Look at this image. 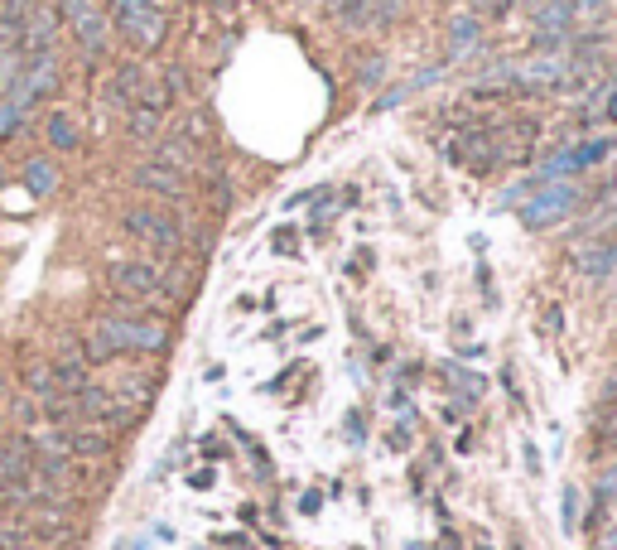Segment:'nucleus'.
<instances>
[{"label":"nucleus","mask_w":617,"mask_h":550,"mask_svg":"<svg viewBox=\"0 0 617 550\" xmlns=\"http://www.w3.org/2000/svg\"><path fill=\"white\" fill-rule=\"evenodd\" d=\"M521 454H526V473H531V478H540V449L526 440V444H521Z\"/></svg>","instance_id":"29"},{"label":"nucleus","mask_w":617,"mask_h":550,"mask_svg":"<svg viewBox=\"0 0 617 550\" xmlns=\"http://www.w3.org/2000/svg\"><path fill=\"white\" fill-rule=\"evenodd\" d=\"M25 189L34 193V198H49V193L58 189V169L49 165V160H29L25 165Z\"/></svg>","instance_id":"17"},{"label":"nucleus","mask_w":617,"mask_h":550,"mask_svg":"<svg viewBox=\"0 0 617 550\" xmlns=\"http://www.w3.org/2000/svg\"><path fill=\"white\" fill-rule=\"evenodd\" d=\"M63 20L78 34L82 54H102V44H107V15L97 10V0H63Z\"/></svg>","instance_id":"5"},{"label":"nucleus","mask_w":617,"mask_h":550,"mask_svg":"<svg viewBox=\"0 0 617 550\" xmlns=\"http://www.w3.org/2000/svg\"><path fill=\"white\" fill-rule=\"evenodd\" d=\"M107 280H111V290L126 295V300H155V295L164 290L155 266H145V261H111Z\"/></svg>","instance_id":"6"},{"label":"nucleus","mask_w":617,"mask_h":550,"mask_svg":"<svg viewBox=\"0 0 617 550\" xmlns=\"http://www.w3.org/2000/svg\"><path fill=\"white\" fill-rule=\"evenodd\" d=\"M545 329H550V333L564 329V314H560V309H550V314H545Z\"/></svg>","instance_id":"35"},{"label":"nucleus","mask_w":617,"mask_h":550,"mask_svg":"<svg viewBox=\"0 0 617 550\" xmlns=\"http://www.w3.org/2000/svg\"><path fill=\"white\" fill-rule=\"evenodd\" d=\"M217 483V473H208V468H203V473H193V478H188V488H198V493H203V488H213Z\"/></svg>","instance_id":"31"},{"label":"nucleus","mask_w":617,"mask_h":550,"mask_svg":"<svg viewBox=\"0 0 617 550\" xmlns=\"http://www.w3.org/2000/svg\"><path fill=\"white\" fill-rule=\"evenodd\" d=\"M613 10V0H574V20H603Z\"/></svg>","instance_id":"24"},{"label":"nucleus","mask_w":617,"mask_h":550,"mask_svg":"<svg viewBox=\"0 0 617 550\" xmlns=\"http://www.w3.org/2000/svg\"><path fill=\"white\" fill-rule=\"evenodd\" d=\"M511 0H487V15H507Z\"/></svg>","instance_id":"36"},{"label":"nucleus","mask_w":617,"mask_h":550,"mask_svg":"<svg viewBox=\"0 0 617 550\" xmlns=\"http://www.w3.org/2000/svg\"><path fill=\"white\" fill-rule=\"evenodd\" d=\"M160 121H164V111H155V107H140L135 102L131 107V116H126V131H131L135 140H150L155 131H160Z\"/></svg>","instance_id":"19"},{"label":"nucleus","mask_w":617,"mask_h":550,"mask_svg":"<svg viewBox=\"0 0 617 550\" xmlns=\"http://www.w3.org/2000/svg\"><path fill=\"white\" fill-rule=\"evenodd\" d=\"M613 440H617V430H613Z\"/></svg>","instance_id":"42"},{"label":"nucleus","mask_w":617,"mask_h":550,"mask_svg":"<svg viewBox=\"0 0 617 550\" xmlns=\"http://www.w3.org/2000/svg\"><path fill=\"white\" fill-rule=\"evenodd\" d=\"M145 5H150V0H111V20H116V25H126V20H131V15H140Z\"/></svg>","instance_id":"26"},{"label":"nucleus","mask_w":617,"mask_h":550,"mask_svg":"<svg viewBox=\"0 0 617 550\" xmlns=\"http://www.w3.org/2000/svg\"><path fill=\"white\" fill-rule=\"evenodd\" d=\"M608 116H613V121H617V92H613V97H608Z\"/></svg>","instance_id":"39"},{"label":"nucleus","mask_w":617,"mask_h":550,"mask_svg":"<svg viewBox=\"0 0 617 550\" xmlns=\"http://www.w3.org/2000/svg\"><path fill=\"white\" fill-rule=\"evenodd\" d=\"M54 87H58V54L49 49V54L25 58V73H20V83H15V92H10V102L25 111V107H34L39 97H49Z\"/></svg>","instance_id":"4"},{"label":"nucleus","mask_w":617,"mask_h":550,"mask_svg":"<svg viewBox=\"0 0 617 550\" xmlns=\"http://www.w3.org/2000/svg\"><path fill=\"white\" fill-rule=\"evenodd\" d=\"M299 512H309V517H314V512H319V493H304V497H299Z\"/></svg>","instance_id":"33"},{"label":"nucleus","mask_w":617,"mask_h":550,"mask_svg":"<svg viewBox=\"0 0 617 550\" xmlns=\"http://www.w3.org/2000/svg\"><path fill=\"white\" fill-rule=\"evenodd\" d=\"M569 73V54H536L511 68V87H560Z\"/></svg>","instance_id":"8"},{"label":"nucleus","mask_w":617,"mask_h":550,"mask_svg":"<svg viewBox=\"0 0 617 550\" xmlns=\"http://www.w3.org/2000/svg\"><path fill=\"white\" fill-rule=\"evenodd\" d=\"M121 227H126L131 237H140L145 247H155V251H174L179 242H184L179 222L169 218V213H160V208H126Z\"/></svg>","instance_id":"3"},{"label":"nucleus","mask_w":617,"mask_h":550,"mask_svg":"<svg viewBox=\"0 0 617 550\" xmlns=\"http://www.w3.org/2000/svg\"><path fill=\"white\" fill-rule=\"evenodd\" d=\"M560 512H564V531L574 536V531H579V488H574V483H564V493H560Z\"/></svg>","instance_id":"21"},{"label":"nucleus","mask_w":617,"mask_h":550,"mask_svg":"<svg viewBox=\"0 0 617 550\" xmlns=\"http://www.w3.org/2000/svg\"><path fill=\"white\" fill-rule=\"evenodd\" d=\"M598 497H603V502H617V464H608L598 473Z\"/></svg>","instance_id":"27"},{"label":"nucleus","mask_w":617,"mask_h":550,"mask_svg":"<svg viewBox=\"0 0 617 550\" xmlns=\"http://www.w3.org/2000/svg\"><path fill=\"white\" fill-rule=\"evenodd\" d=\"M29 20V0H5L0 5V49H20Z\"/></svg>","instance_id":"14"},{"label":"nucleus","mask_w":617,"mask_h":550,"mask_svg":"<svg viewBox=\"0 0 617 550\" xmlns=\"http://www.w3.org/2000/svg\"><path fill=\"white\" fill-rule=\"evenodd\" d=\"M25 386L34 391V396H54V367H29V377H25Z\"/></svg>","instance_id":"22"},{"label":"nucleus","mask_w":617,"mask_h":550,"mask_svg":"<svg viewBox=\"0 0 617 550\" xmlns=\"http://www.w3.org/2000/svg\"><path fill=\"white\" fill-rule=\"evenodd\" d=\"M193 160H198V150H193V140L188 136H169V140H160V150H155V165L179 169V174H184Z\"/></svg>","instance_id":"16"},{"label":"nucleus","mask_w":617,"mask_h":550,"mask_svg":"<svg viewBox=\"0 0 617 550\" xmlns=\"http://www.w3.org/2000/svg\"><path fill=\"white\" fill-rule=\"evenodd\" d=\"M478 44H483V15L478 10H454L449 25H444V54H449V63L468 58Z\"/></svg>","instance_id":"9"},{"label":"nucleus","mask_w":617,"mask_h":550,"mask_svg":"<svg viewBox=\"0 0 617 550\" xmlns=\"http://www.w3.org/2000/svg\"><path fill=\"white\" fill-rule=\"evenodd\" d=\"M15 415H20L25 425H34V420H39V406H34V401H15Z\"/></svg>","instance_id":"30"},{"label":"nucleus","mask_w":617,"mask_h":550,"mask_svg":"<svg viewBox=\"0 0 617 550\" xmlns=\"http://www.w3.org/2000/svg\"><path fill=\"white\" fill-rule=\"evenodd\" d=\"M20 121H25V111L15 107V102H10V97H0V140L10 136V131H15V126H20Z\"/></svg>","instance_id":"25"},{"label":"nucleus","mask_w":617,"mask_h":550,"mask_svg":"<svg viewBox=\"0 0 617 550\" xmlns=\"http://www.w3.org/2000/svg\"><path fill=\"white\" fill-rule=\"evenodd\" d=\"M0 184H5V169H0Z\"/></svg>","instance_id":"41"},{"label":"nucleus","mask_w":617,"mask_h":550,"mask_svg":"<svg viewBox=\"0 0 617 550\" xmlns=\"http://www.w3.org/2000/svg\"><path fill=\"white\" fill-rule=\"evenodd\" d=\"M44 136H49V145L54 150H78L82 145V126L73 121V111H49V121H44Z\"/></svg>","instance_id":"15"},{"label":"nucleus","mask_w":617,"mask_h":550,"mask_svg":"<svg viewBox=\"0 0 617 550\" xmlns=\"http://www.w3.org/2000/svg\"><path fill=\"white\" fill-rule=\"evenodd\" d=\"M439 550H458V536H454V531H444V541H439Z\"/></svg>","instance_id":"37"},{"label":"nucleus","mask_w":617,"mask_h":550,"mask_svg":"<svg viewBox=\"0 0 617 550\" xmlns=\"http://www.w3.org/2000/svg\"><path fill=\"white\" fill-rule=\"evenodd\" d=\"M593 550H617V526H613V531H603V536H598V546H593Z\"/></svg>","instance_id":"34"},{"label":"nucleus","mask_w":617,"mask_h":550,"mask_svg":"<svg viewBox=\"0 0 617 550\" xmlns=\"http://www.w3.org/2000/svg\"><path fill=\"white\" fill-rule=\"evenodd\" d=\"M121 34L131 39L135 54H155L164 44V34H169V15H164L160 5H145L140 15H131V20L121 25Z\"/></svg>","instance_id":"7"},{"label":"nucleus","mask_w":617,"mask_h":550,"mask_svg":"<svg viewBox=\"0 0 617 550\" xmlns=\"http://www.w3.org/2000/svg\"><path fill=\"white\" fill-rule=\"evenodd\" d=\"M579 203H584V184H574V179H555V184L536 189L526 203H521V227H526V232L560 227V222L569 218Z\"/></svg>","instance_id":"1"},{"label":"nucleus","mask_w":617,"mask_h":550,"mask_svg":"<svg viewBox=\"0 0 617 550\" xmlns=\"http://www.w3.org/2000/svg\"><path fill=\"white\" fill-rule=\"evenodd\" d=\"M295 232H275V251H295Z\"/></svg>","instance_id":"32"},{"label":"nucleus","mask_w":617,"mask_h":550,"mask_svg":"<svg viewBox=\"0 0 617 550\" xmlns=\"http://www.w3.org/2000/svg\"><path fill=\"white\" fill-rule=\"evenodd\" d=\"M68 449H73L78 459H102V454L111 449V440L102 435V430H92V425H87V430H73V435H68Z\"/></svg>","instance_id":"18"},{"label":"nucleus","mask_w":617,"mask_h":550,"mask_svg":"<svg viewBox=\"0 0 617 550\" xmlns=\"http://www.w3.org/2000/svg\"><path fill=\"white\" fill-rule=\"evenodd\" d=\"M15 546H25V526L0 522V550H15Z\"/></svg>","instance_id":"28"},{"label":"nucleus","mask_w":617,"mask_h":550,"mask_svg":"<svg viewBox=\"0 0 617 550\" xmlns=\"http://www.w3.org/2000/svg\"><path fill=\"white\" fill-rule=\"evenodd\" d=\"M405 550H425V546H405Z\"/></svg>","instance_id":"40"},{"label":"nucleus","mask_w":617,"mask_h":550,"mask_svg":"<svg viewBox=\"0 0 617 550\" xmlns=\"http://www.w3.org/2000/svg\"><path fill=\"white\" fill-rule=\"evenodd\" d=\"M444 73H449V58H444V63H430V68H420L415 78H405V83H396V87H391V92H381L372 111H391V107H401L405 97H415V92H425V87H434V83H439V78H444Z\"/></svg>","instance_id":"11"},{"label":"nucleus","mask_w":617,"mask_h":550,"mask_svg":"<svg viewBox=\"0 0 617 550\" xmlns=\"http://www.w3.org/2000/svg\"><path fill=\"white\" fill-rule=\"evenodd\" d=\"M58 5H34L29 10V20H25V39H20V54H49L54 49V39H58Z\"/></svg>","instance_id":"10"},{"label":"nucleus","mask_w":617,"mask_h":550,"mask_svg":"<svg viewBox=\"0 0 617 550\" xmlns=\"http://www.w3.org/2000/svg\"><path fill=\"white\" fill-rule=\"evenodd\" d=\"M357 83H362V87H381V83H386V58H381V54L367 58V63H362V73H357Z\"/></svg>","instance_id":"23"},{"label":"nucleus","mask_w":617,"mask_h":550,"mask_svg":"<svg viewBox=\"0 0 617 550\" xmlns=\"http://www.w3.org/2000/svg\"><path fill=\"white\" fill-rule=\"evenodd\" d=\"M536 34H574V0H536Z\"/></svg>","instance_id":"12"},{"label":"nucleus","mask_w":617,"mask_h":550,"mask_svg":"<svg viewBox=\"0 0 617 550\" xmlns=\"http://www.w3.org/2000/svg\"><path fill=\"white\" fill-rule=\"evenodd\" d=\"M92 333L107 338L111 353H160L169 343V329L155 319H97Z\"/></svg>","instance_id":"2"},{"label":"nucleus","mask_w":617,"mask_h":550,"mask_svg":"<svg viewBox=\"0 0 617 550\" xmlns=\"http://www.w3.org/2000/svg\"><path fill=\"white\" fill-rule=\"evenodd\" d=\"M20 73H25V54H20V49H0V97L15 92Z\"/></svg>","instance_id":"20"},{"label":"nucleus","mask_w":617,"mask_h":550,"mask_svg":"<svg viewBox=\"0 0 617 550\" xmlns=\"http://www.w3.org/2000/svg\"><path fill=\"white\" fill-rule=\"evenodd\" d=\"M135 189L174 198V193H184V174H179V169H164V165H140L135 169Z\"/></svg>","instance_id":"13"},{"label":"nucleus","mask_w":617,"mask_h":550,"mask_svg":"<svg viewBox=\"0 0 617 550\" xmlns=\"http://www.w3.org/2000/svg\"><path fill=\"white\" fill-rule=\"evenodd\" d=\"M116 550H150V546H145V541H121Z\"/></svg>","instance_id":"38"}]
</instances>
